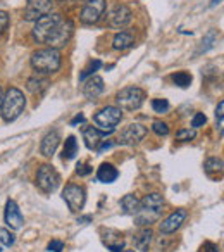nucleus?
<instances>
[{
    "instance_id": "f257e3e1",
    "label": "nucleus",
    "mask_w": 224,
    "mask_h": 252,
    "mask_svg": "<svg viewBox=\"0 0 224 252\" xmlns=\"http://www.w3.org/2000/svg\"><path fill=\"white\" fill-rule=\"evenodd\" d=\"M162 206H164V199L159 193H150L145 197L135 214L138 226H150L152 223H155L162 214Z\"/></svg>"
},
{
    "instance_id": "f03ea898",
    "label": "nucleus",
    "mask_w": 224,
    "mask_h": 252,
    "mask_svg": "<svg viewBox=\"0 0 224 252\" xmlns=\"http://www.w3.org/2000/svg\"><path fill=\"white\" fill-rule=\"evenodd\" d=\"M62 57L57 49H40L31 56V67L38 74H54L60 69Z\"/></svg>"
},
{
    "instance_id": "7ed1b4c3",
    "label": "nucleus",
    "mask_w": 224,
    "mask_h": 252,
    "mask_svg": "<svg viewBox=\"0 0 224 252\" xmlns=\"http://www.w3.org/2000/svg\"><path fill=\"white\" fill-rule=\"evenodd\" d=\"M25 105L26 98L23 95V92L19 88H9L4 97H2V105H0L4 121L11 123L14 119H18L23 114V111H25Z\"/></svg>"
},
{
    "instance_id": "20e7f679",
    "label": "nucleus",
    "mask_w": 224,
    "mask_h": 252,
    "mask_svg": "<svg viewBox=\"0 0 224 252\" xmlns=\"http://www.w3.org/2000/svg\"><path fill=\"white\" fill-rule=\"evenodd\" d=\"M62 16L56 14V12H49V14L42 16L40 19H36L35 28H33V38L38 43H49L52 40V36L56 35L57 28L62 23Z\"/></svg>"
},
{
    "instance_id": "39448f33",
    "label": "nucleus",
    "mask_w": 224,
    "mask_h": 252,
    "mask_svg": "<svg viewBox=\"0 0 224 252\" xmlns=\"http://www.w3.org/2000/svg\"><path fill=\"white\" fill-rule=\"evenodd\" d=\"M121 119H123V112L119 107H114V105H107L93 116V123L97 125L98 130L107 131V133L114 131V128H116V125H119Z\"/></svg>"
},
{
    "instance_id": "423d86ee",
    "label": "nucleus",
    "mask_w": 224,
    "mask_h": 252,
    "mask_svg": "<svg viewBox=\"0 0 224 252\" xmlns=\"http://www.w3.org/2000/svg\"><path fill=\"white\" fill-rule=\"evenodd\" d=\"M145 100V92L138 87H126L116 95V102L121 111H137Z\"/></svg>"
},
{
    "instance_id": "0eeeda50",
    "label": "nucleus",
    "mask_w": 224,
    "mask_h": 252,
    "mask_svg": "<svg viewBox=\"0 0 224 252\" xmlns=\"http://www.w3.org/2000/svg\"><path fill=\"white\" fill-rule=\"evenodd\" d=\"M59 183H60V176L52 164H43L38 169V173H36V185L45 193H52L59 187Z\"/></svg>"
},
{
    "instance_id": "6e6552de",
    "label": "nucleus",
    "mask_w": 224,
    "mask_h": 252,
    "mask_svg": "<svg viewBox=\"0 0 224 252\" xmlns=\"http://www.w3.org/2000/svg\"><path fill=\"white\" fill-rule=\"evenodd\" d=\"M131 18H133V12L128 5L117 4L107 12V25L111 28L121 30L124 26H128L131 23Z\"/></svg>"
},
{
    "instance_id": "1a4fd4ad",
    "label": "nucleus",
    "mask_w": 224,
    "mask_h": 252,
    "mask_svg": "<svg viewBox=\"0 0 224 252\" xmlns=\"http://www.w3.org/2000/svg\"><path fill=\"white\" fill-rule=\"evenodd\" d=\"M62 199L66 200V204L69 206V209L73 211V213H78V211L83 209L84 200H86L84 189L80 185H74V183H69V185H66V189H64Z\"/></svg>"
},
{
    "instance_id": "9d476101",
    "label": "nucleus",
    "mask_w": 224,
    "mask_h": 252,
    "mask_svg": "<svg viewBox=\"0 0 224 252\" xmlns=\"http://www.w3.org/2000/svg\"><path fill=\"white\" fill-rule=\"evenodd\" d=\"M105 12V0H86L81 11L83 25H95Z\"/></svg>"
},
{
    "instance_id": "9b49d317",
    "label": "nucleus",
    "mask_w": 224,
    "mask_h": 252,
    "mask_svg": "<svg viewBox=\"0 0 224 252\" xmlns=\"http://www.w3.org/2000/svg\"><path fill=\"white\" fill-rule=\"evenodd\" d=\"M148 130L145 128L143 125L140 123H131L121 131L119 135V144L121 145H135V144H140L145 137H147Z\"/></svg>"
},
{
    "instance_id": "f8f14e48",
    "label": "nucleus",
    "mask_w": 224,
    "mask_h": 252,
    "mask_svg": "<svg viewBox=\"0 0 224 252\" xmlns=\"http://www.w3.org/2000/svg\"><path fill=\"white\" fill-rule=\"evenodd\" d=\"M74 33V25L71 19H62V23H60V26L57 28L56 35L52 36V40L49 42V45L52 47V49H62V47H66L67 43H69L71 36H73Z\"/></svg>"
},
{
    "instance_id": "ddd939ff",
    "label": "nucleus",
    "mask_w": 224,
    "mask_h": 252,
    "mask_svg": "<svg viewBox=\"0 0 224 252\" xmlns=\"http://www.w3.org/2000/svg\"><path fill=\"white\" fill-rule=\"evenodd\" d=\"M50 9H52L50 0H28L25 9V19L26 21H36L42 16L49 14Z\"/></svg>"
},
{
    "instance_id": "4468645a",
    "label": "nucleus",
    "mask_w": 224,
    "mask_h": 252,
    "mask_svg": "<svg viewBox=\"0 0 224 252\" xmlns=\"http://www.w3.org/2000/svg\"><path fill=\"white\" fill-rule=\"evenodd\" d=\"M186 216H188V213H186V209H178L174 211V213L171 214V216H168L164 221L161 223V233H174L176 230H179L181 228V224L185 223Z\"/></svg>"
},
{
    "instance_id": "2eb2a0df",
    "label": "nucleus",
    "mask_w": 224,
    "mask_h": 252,
    "mask_svg": "<svg viewBox=\"0 0 224 252\" xmlns=\"http://www.w3.org/2000/svg\"><path fill=\"white\" fill-rule=\"evenodd\" d=\"M102 242L111 252H121L124 251L126 240L123 238V233L117 230H104L102 231Z\"/></svg>"
},
{
    "instance_id": "dca6fc26",
    "label": "nucleus",
    "mask_w": 224,
    "mask_h": 252,
    "mask_svg": "<svg viewBox=\"0 0 224 252\" xmlns=\"http://www.w3.org/2000/svg\"><path fill=\"white\" fill-rule=\"evenodd\" d=\"M5 223L12 230H19L25 223V218H23L21 211H19L18 204L14 200H7V204H5Z\"/></svg>"
},
{
    "instance_id": "f3484780",
    "label": "nucleus",
    "mask_w": 224,
    "mask_h": 252,
    "mask_svg": "<svg viewBox=\"0 0 224 252\" xmlns=\"http://www.w3.org/2000/svg\"><path fill=\"white\" fill-rule=\"evenodd\" d=\"M59 144H60V135H59V131L57 130H54V131H49V133L43 137V140H42V145H40V152H42L45 158H50V156H54L56 154V151H57V147H59Z\"/></svg>"
},
{
    "instance_id": "a211bd4d",
    "label": "nucleus",
    "mask_w": 224,
    "mask_h": 252,
    "mask_svg": "<svg viewBox=\"0 0 224 252\" xmlns=\"http://www.w3.org/2000/svg\"><path fill=\"white\" fill-rule=\"evenodd\" d=\"M107 135H111V133L98 130V128H95V126H88V128H84V130H83L84 145H86L88 149H91V151H93V149H97L98 145H100L102 138L107 137Z\"/></svg>"
},
{
    "instance_id": "6ab92c4d",
    "label": "nucleus",
    "mask_w": 224,
    "mask_h": 252,
    "mask_svg": "<svg viewBox=\"0 0 224 252\" xmlns=\"http://www.w3.org/2000/svg\"><path fill=\"white\" fill-rule=\"evenodd\" d=\"M104 88H105V85H104V80H102L100 76H91L90 80L84 83L83 94L88 100H95L98 95H102Z\"/></svg>"
},
{
    "instance_id": "aec40b11",
    "label": "nucleus",
    "mask_w": 224,
    "mask_h": 252,
    "mask_svg": "<svg viewBox=\"0 0 224 252\" xmlns=\"http://www.w3.org/2000/svg\"><path fill=\"white\" fill-rule=\"evenodd\" d=\"M117 176H119V171H117L116 168L112 164H107V162H104V164L98 168L97 171V180L102 183H112L116 182Z\"/></svg>"
},
{
    "instance_id": "412c9836",
    "label": "nucleus",
    "mask_w": 224,
    "mask_h": 252,
    "mask_svg": "<svg viewBox=\"0 0 224 252\" xmlns=\"http://www.w3.org/2000/svg\"><path fill=\"white\" fill-rule=\"evenodd\" d=\"M152 237H154V233H152L150 228H143V230L140 231V233L135 237V247L138 249L140 252H148V247H150L152 244Z\"/></svg>"
},
{
    "instance_id": "4be33fe9",
    "label": "nucleus",
    "mask_w": 224,
    "mask_h": 252,
    "mask_svg": "<svg viewBox=\"0 0 224 252\" xmlns=\"http://www.w3.org/2000/svg\"><path fill=\"white\" fill-rule=\"evenodd\" d=\"M133 43H135L133 35L128 32L117 33V35L114 36V40H112V47H114L116 50H126V49H130Z\"/></svg>"
},
{
    "instance_id": "5701e85b",
    "label": "nucleus",
    "mask_w": 224,
    "mask_h": 252,
    "mask_svg": "<svg viewBox=\"0 0 224 252\" xmlns=\"http://www.w3.org/2000/svg\"><path fill=\"white\" fill-rule=\"evenodd\" d=\"M138 206H140V200L135 195H131V193L121 199V211H123V214H128V216H135L138 211Z\"/></svg>"
},
{
    "instance_id": "b1692460",
    "label": "nucleus",
    "mask_w": 224,
    "mask_h": 252,
    "mask_svg": "<svg viewBox=\"0 0 224 252\" xmlns=\"http://www.w3.org/2000/svg\"><path fill=\"white\" fill-rule=\"evenodd\" d=\"M47 87H49V81H47L45 78H40V76L29 78L28 83H26V88H28L31 94H42Z\"/></svg>"
},
{
    "instance_id": "393cba45",
    "label": "nucleus",
    "mask_w": 224,
    "mask_h": 252,
    "mask_svg": "<svg viewBox=\"0 0 224 252\" xmlns=\"http://www.w3.org/2000/svg\"><path fill=\"white\" fill-rule=\"evenodd\" d=\"M78 154V142L74 137H67L66 145H64V151H62V159L64 161H71L74 159Z\"/></svg>"
},
{
    "instance_id": "a878e982",
    "label": "nucleus",
    "mask_w": 224,
    "mask_h": 252,
    "mask_svg": "<svg viewBox=\"0 0 224 252\" xmlns=\"http://www.w3.org/2000/svg\"><path fill=\"white\" fill-rule=\"evenodd\" d=\"M171 78H172V81H174V85H178V87H181V88L190 87V83H192V74L186 73V71H178V73H174Z\"/></svg>"
},
{
    "instance_id": "bb28decb",
    "label": "nucleus",
    "mask_w": 224,
    "mask_h": 252,
    "mask_svg": "<svg viewBox=\"0 0 224 252\" xmlns=\"http://www.w3.org/2000/svg\"><path fill=\"white\" fill-rule=\"evenodd\" d=\"M169 102L166 100V98H154L152 100V109H154V112H157V114H164V112L169 111Z\"/></svg>"
},
{
    "instance_id": "cd10ccee",
    "label": "nucleus",
    "mask_w": 224,
    "mask_h": 252,
    "mask_svg": "<svg viewBox=\"0 0 224 252\" xmlns=\"http://www.w3.org/2000/svg\"><path fill=\"white\" fill-rule=\"evenodd\" d=\"M100 66H102V63H100V61H98V59L91 61L90 66H88L86 69H83V73L80 74V80H81V81H84L88 76H91V74H93L95 71H98V67H100Z\"/></svg>"
},
{
    "instance_id": "c85d7f7f",
    "label": "nucleus",
    "mask_w": 224,
    "mask_h": 252,
    "mask_svg": "<svg viewBox=\"0 0 224 252\" xmlns=\"http://www.w3.org/2000/svg\"><path fill=\"white\" fill-rule=\"evenodd\" d=\"M217 42V35H216V32H209L207 33V36L203 38V42H202V49H200V52H207L209 49H212L214 47V43Z\"/></svg>"
},
{
    "instance_id": "c756f323",
    "label": "nucleus",
    "mask_w": 224,
    "mask_h": 252,
    "mask_svg": "<svg viewBox=\"0 0 224 252\" xmlns=\"http://www.w3.org/2000/svg\"><path fill=\"white\" fill-rule=\"evenodd\" d=\"M205 171L212 173V171H223V161L217 158H210L205 162Z\"/></svg>"
},
{
    "instance_id": "7c9ffc66",
    "label": "nucleus",
    "mask_w": 224,
    "mask_h": 252,
    "mask_svg": "<svg viewBox=\"0 0 224 252\" xmlns=\"http://www.w3.org/2000/svg\"><path fill=\"white\" fill-rule=\"evenodd\" d=\"M196 137V131L193 130H190V128H185V130H179L178 133H176V138L178 140H181V142H188V140H193V138Z\"/></svg>"
},
{
    "instance_id": "2f4dec72",
    "label": "nucleus",
    "mask_w": 224,
    "mask_h": 252,
    "mask_svg": "<svg viewBox=\"0 0 224 252\" xmlns=\"http://www.w3.org/2000/svg\"><path fill=\"white\" fill-rule=\"evenodd\" d=\"M152 130H154V133H157L159 137H166V135L169 133V126L162 121H154L152 123Z\"/></svg>"
},
{
    "instance_id": "473e14b6",
    "label": "nucleus",
    "mask_w": 224,
    "mask_h": 252,
    "mask_svg": "<svg viewBox=\"0 0 224 252\" xmlns=\"http://www.w3.org/2000/svg\"><path fill=\"white\" fill-rule=\"evenodd\" d=\"M0 244L11 247V245L14 244V235L9 230H5V228H0Z\"/></svg>"
},
{
    "instance_id": "72a5a7b5",
    "label": "nucleus",
    "mask_w": 224,
    "mask_h": 252,
    "mask_svg": "<svg viewBox=\"0 0 224 252\" xmlns=\"http://www.w3.org/2000/svg\"><path fill=\"white\" fill-rule=\"evenodd\" d=\"M207 123V118L205 114H202V112H196L195 116H193L192 119V126H193V130H196V128H200V126H203Z\"/></svg>"
},
{
    "instance_id": "f704fd0d",
    "label": "nucleus",
    "mask_w": 224,
    "mask_h": 252,
    "mask_svg": "<svg viewBox=\"0 0 224 252\" xmlns=\"http://www.w3.org/2000/svg\"><path fill=\"white\" fill-rule=\"evenodd\" d=\"M9 26V14L5 11H0V35L7 30Z\"/></svg>"
},
{
    "instance_id": "c9c22d12",
    "label": "nucleus",
    "mask_w": 224,
    "mask_h": 252,
    "mask_svg": "<svg viewBox=\"0 0 224 252\" xmlns=\"http://www.w3.org/2000/svg\"><path fill=\"white\" fill-rule=\"evenodd\" d=\"M223 111H224V102H219L216 109V119H217V128L223 130Z\"/></svg>"
},
{
    "instance_id": "e433bc0d",
    "label": "nucleus",
    "mask_w": 224,
    "mask_h": 252,
    "mask_svg": "<svg viewBox=\"0 0 224 252\" xmlns=\"http://www.w3.org/2000/svg\"><path fill=\"white\" fill-rule=\"evenodd\" d=\"M91 171H93V168H91L90 164H78V168H76V173L80 176H86V175H90Z\"/></svg>"
},
{
    "instance_id": "4c0bfd02",
    "label": "nucleus",
    "mask_w": 224,
    "mask_h": 252,
    "mask_svg": "<svg viewBox=\"0 0 224 252\" xmlns=\"http://www.w3.org/2000/svg\"><path fill=\"white\" fill-rule=\"evenodd\" d=\"M49 251L50 252H62L64 251V244L60 240H52L49 244Z\"/></svg>"
},
{
    "instance_id": "58836bf2",
    "label": "nucleus",
    "mask_w": 224,
    "mask_h": 252,
    "mask_svg": "<svg viewBox=\"0 0 224 252\" xmlns=\"http://www.w3.org/2000/svg\"><path fill=\"white\" fill-rule=\"evenodd\" d=\"M112 147H114V142H112V140H107V142H104L102 145H98L97 151H98V154H104L105 151H109V149H112Z\"/></svg>"
},
{
    "instance_id": "ea45409f",
    "label": "nucleus",
    "mask_w": 224,
    "mask_h": 252,
    "mask_svg": "<svg viewBox=\"0 0 224 252\" xmlns=\"http://www.w3.org/2000/svg\"><path fill=\"white\" fill-rule=\"evenodd\" d=\"M83 121H84V116L83 114H78L76 118H74L73 121H71V125L74 126V125H78V123H83Z\"/></svg>"
},
{
    "instance_id": "a19ab883",
    "label": "nucleus",
    "mask_w": 224,
    "mask_h": 252,
    "mask_svg": "<svg viewBox=\"0 0 224 252\" xmlns=\"http://www.w3.org/2000/svg\"><path fill=\"white\" fill-rule=\"evenodd\" d=\"M217 4H221V0H212V4L210 5H217Z\"/></svg>"
},
{
    "instance_id": "79ce46f5",
    "label": "nucleus",
    "mask_w": 224,
    "mask_h": 252,
    "mask_svg": "<svg viewBox=\"0 0 224 252\" xmlns=\"http://www.w3.org/2000/svg\"><path fill=\"white\" fill-rule=\"evenodd\" d=\"M2 97H4V94H2V88H0V105H2Z\"/></svg>"
},
{
    "instance_id": "37998d69",
    "label": "nucleus",
    "mask_w": 224,
    "mask_h": 252,
    "mask_svg": "<svg viewBox=\"0 0 224 252\" xmlns=\"http://www.w3.org/2000/svg\"><path fill=\"white\" fill-rule=\"evenodd\" d=\"M123 252H135V251H123Z\"/></svg>"
},
{
    "instance_id": "c03bdc74",
    "label": "nucleus",
    "mask_w": 224,
    "mask_h": 252,
    "mask_svg": "<svg viewBox=\"0 0 224 252\" xmlns=\"http://www.w3.org/2000/svg\"><path fill=\"white\" fill-rule=\"evenodd\" d=\"M0 252H2V249H0Z\"/></svg>"
}]
</instances>
